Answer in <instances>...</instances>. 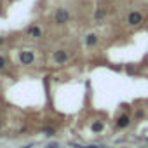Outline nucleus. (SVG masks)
<instances>
[{"label":"nucleus","mask_w":148,"mask_h":148,"mask_svg":"<svg viewBox=\"0 0 148 148\" xmlns=\"http://www.w3.org/2000/svg\"><path fill=\"white\" fill-rule=\"evenodd\" d=\"M54 21H56L58 25H64V23H68V21H70V12H68V9H64V7L56 9Z\"/></svg>","instance_id":"1"},{"label":"nucleus","mask_w":148,"mask_h":148,"mask_svg":"<svg viewBox=\"0 0 148 148\" xmlns=\"http://www.w3.org/2000/svg\"><path fill=\"white\" fill-rule=\"evenodd\" d=\"M141 23H143V14L139 11H131L127 14V25L129 26H138Z\"/></svg>","instance_id":"2"},{"label":"nucleus","mask_w":148,"mask_h":148,"mask_svg":"<svg viewBox=\"0 0 148 148\" xmlns=\"http://www.w3.org/2000/svg\"><path fill=\"white\" fill-rule=\"evenodd\" d=\"M19 59H21L23 64H32L33 59H35V56H33L32 52H28V51H23V52L19 54Z\"/></svg>","instance_id":"3"},{"label":"nucleus","mask_w":148,"mask_h":148,"mask_svg":"<svg viewBox=\"0 0 148 148\" xmlns=\"http://www.w3.org/2000/svg\"><path fill=\"white\" fill-rule=\"evenodd\" d=\"M52 58H54V61H56L58 64H63V63H64V61L68 59V54H66L64 51H56Z\"/></svg>","instance_id":"4"},{"label":"nucleus","mask_w":148,"mask_h":148,"mask_svg":"<svg viewBox=\"0 0 148 148\" xmlns=\"http://www.w3.org/2000/svg\"><path fill=\"white\" fill-rule=\"evenodd\" d=\"M129 124H131L129 115H120V117H119V120H117V127H119V129H125Z\"/></svg>","instance_id":"5"},{"label":"nucleus","mask_w":148,"mask_h":148,"mask_svg":"<svg viewBox=\"0 0 148 148\" xmlns=\"http://www.w3.org/2000/svg\"><path fill=\"white\" fill-rule=\"evenodd\" d=\"M96 42H98V35L96 33H89L87 37H86V45H96Z\"/></svg>","instance_id":"6"},{"label":"nucleus","mask_w":148,"mask_h":148,"mask_svg":"<svg viewBox=\"0 0 148 148\" xmlns=\"http://www.w3.org/2000/svg\"><path fill=\"white\" fill-rule=\"evenodd\" d=\"M28 35H30V37H33V38H37V37H40V35H42V32H40V28H38V26H30V28H28Z\"/></svg>","instance_id":"7"},{"label":"nucleus","mask_w":148,"mask_h":148,"mask_svg":"<svg viewBox=\"0 0 148 148\" xmlns=\"http://www.w3.org/2000/svg\"><path fill=\"white\" fill-rule=\"evenodd\" d=\"M105 16H106V11H105V9H98V11L94 12V19H96V21H99V19H103Z\"/></svg>","instance_id":"8"},{"label":"nucleus","mask_w":148,"mask_h":148,"mask_svg":"<svg viewBox=\"0 0 148 148\" xmlns=\"http://www.w3.org/2000/svg\"><path fill=\"white\" fill-rule=\"evenodd\" d=\"M91 129H92V132H101V131H103V124H101V122H94Z\"/></svg>","instance_id":"9"},{"label":"nucleus","mask_w":148,"mask_h":148,"mask_svg":"<svg viewBox=\"0 0 148 148\" xmlns=\"http://www.w3.org/2000/svg\"><path fill=\"white\" fill-rule=\"evenodd\" d=\"M4 66H5V58H4V56H0V70H2Z\"/></svg>","instance_id":"10"},{"label":"nucleus","mask_w":148,"mask_h":148,"mask_svg":"<svg viewBox=\"0 0 148 148\" xmlns=\"http://www.w3.org/2000/svg\"><path fill=\"white\" fill-rule=\"evenodd\" d=\"M47 148H58V143H52V145H49Z\"/></svg>","instance_id":"11"},{"label":"nucleus","mask_w":148,"mask_h":148,"mask_svg":"<svg viewBox=\"0 0 148 148\" xmlns=\"http://www.w3.org/2000/svg\"><path fill=\"white\" fill-rule=\"evenodd\" d=\"M2 42H4V40H2V38H0V44H2Z\"/></svg>","instance_id":"12"},{"label":"nucleus","mask_w":148,"mask_h":148,"mask_svg":"<svg viewBox=\"0 0 148 148\" xmlns=\"http://www.w3.org/2000/svg\"><path fill=\"white\" fill-rule=\"evenodd\" d=\"M146 141H148V138H146Z\"/></svg>","instance_id":"13"}]
</instances>
